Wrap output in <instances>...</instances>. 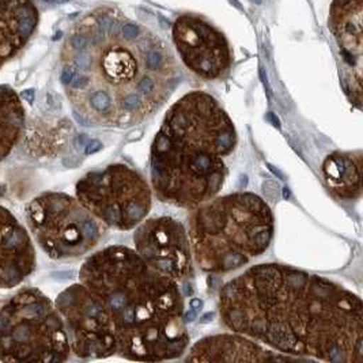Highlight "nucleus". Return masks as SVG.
Listing matches in <instances>:
<instances>
[{"mask_svg": "<svg viewBox=\"0 0 363 363\" xmlns=\"http://www.w3.org/2000/svg\"><path fill=\"white\" fill-rule=\"evenodd\" d=\"M222 323L281 352L325 362L363 361L361 298L293 267L260 264L226 283Z\"/></svg>", "mask_w": 363, "mask_h": 363, "instance_id": "f257e3e1", "label": "nucleus"}, {"mask_svg": "<svg viewBox=\"0 0 363 363\" xmlns=\"http://www.w3.org/2000/svg\"><path fill=\"white\" fill-rule=\"evenodd\" d=\"M123 16L99 9L74 26L62 50L60 81L78 118L91 127L127 128L160 109L180 82L165 43L147 29L121 33Z\"/></svg>", "mask_w": 363, "mask_h": 363, "instance_id": "f03ea898", "label": "nucleus"}, {"mask_svg": "<svg viewBox=\"0 0 363 363\" xmlns=\"http://www.w3.org/2000/svg\"><path fill=\"white\" fill-rule=\"evenodd\" d=\"M79 279L111 315L117 354L142 362L182 357L189 345L177 281L154 271L127 247L91 255Z\"/></svg>", "mask_w": 363, "mask_h": 363, "instance_id": "7ed1b4c3", "label": "nucleus"}, {"mask_svg": "<svg viewBox=\"0 0 363 363\" xmlns=\"http://www.w3.org/2000/svg\"><path fill=\"white\" fill-rule=\"evenodd\" d=\"M235 146V127L214 97L203 91L184 96L169 109L151 147L157 198L182 208L214 198L228 176L225 160Z\"/></svg>", "mask_w": 363, "mask_h": 363, "instance_id": "20e7f679", "label": "nucleus"}, {"mask_svg": "<svg viewBox=\"0 0 363 363\" xmlns=\"http://www.w3.org/2000/svg\"><path fill=\"white\" fill-rule=\"evenodd\" d=\"M274 234V215L255 194L210 199L189 218L191 250L199 267L225 274L248 264L265 252Z\"/></svg>", "mask_w": 363, "mask_h": 363, "instance_id": "39448f33", "label": "nucleus"}, {"mask_svg": "<svg viewBox=\"0 0 363 363\" xmlns=\"http://www.w3.org/2000/svg\"><path fill=\"white\" fill-rule=\"evenodd\" d=\"M69 352L65 321L40 290H19L0 308V361L59 363Z\"/></svg>", "mask_w": 363, "mask_h": 363, "instance_id": "423d86ee", "label": "nucleus"}, {"mask_svg": "<svg viewBox=\"0 0 363 363\" xmlns=\"http://www.w3.org/2000/svg\"><path fill=\"white\" fill-rule=\"evenodd\" d=\"M26 222L35 242L50 259H75L99 245L106 226L78 199L48 192L26 207Z\"/></svg>", "mask_w": 363, "mask_h": 363, "instance_id": "0eeeda50", "label": "nucleus"}, {"mask_svg": "<svg viewBox=\"0 0 363 363\" xmlns=\"http://www.w3.org/2000/svg\"><path fill=\"white\" fill-rule=\"evenodd\" d=\"M77 199L106 228L131 230L151 210L146 180L123 164L87 173L77 184Z\"/></svg>", "mask_w": 363, "mask_h": 363, "instance_id": "6e6552de", "label": "nucleus"}, {"mask_svg": "<svg viewBox=\"0 0 363 363\" xmlns=\"http://www.w3.org/2000/svg\"><path fill=\"white\" fill-rule=\"evenodd\" d=\"M55 306L65 321L71 351L77 357L99 359L117 354L111 315L82 283L62 291Z\"/></svg>", "mask_w": 363, "mask_h": 363, "instance_id": "1a4fd4ad", "label": "nucleus"}, {"mask_svg": "<svg viewBox=\"0 0 363 363\" xmlns=\"http://www.w3.org/2000/svg\"><path fill=\"white\" fill-rule=\"evenodd\" d=\"M135 252L158 274L182 281L194 274L188 233L170 216L142 220L133 233Z\"/></svg>", "mask_w": 363, "mask_h": 363, "instance_id": "9d476101", "label": "nucleus"}, {"mask_svg": "<svg viewBox=\"0 0 363 363\" xmlns=\"http://www.w3.org/2000/svg\"><path fill=\"white\" fill-rule=\"evenodd\" d=\"M173 40L185 66L204 79L220 78L231 65L225 35L195 16H182L173 25Z\"/></svg>", "mask_w": 363, "mask_h": 363, "instance_id": "9b49d317", "label": "nucleus"}, {"mask_svg": "<svg viewBox=\"0 0 363 363\" xmlns=\"http://www.w3.org/2000/svg\"><path fill=\"white\" fill-rule=\"evenodd\" d=\"M34 268L35 250L29 233L0 206V289L16 287Z\"/></svg>", "mask_w": 363, "mask_h": 363, "instance_id": "f8f14e48", "label": "nucleus"}, {"mask_svg": "<svg viewBox=\"0 0 363 363\" xmlns=\"http://www.w3.org/2000/svg\"><path fill=\"white\" fill-rule=\"evenodd\" d=\"M287 359L290 358L267 351L241 333L206 337L192 347L186 358L188 362H267Z\"/></svg>", "mask_w": 363, "mask_h": 363, "instance_id": "ddd939ff", "label": "nucleus"}, {"mask_svg": "<svg viewBox=\"0 0 363 363\" xmlns=\"http://www.w3.org/2000/svg\"><path fill=\"white\" fill-rule=\"evenodd\" d=\"M37 25L33 0H0V68L28 44Z\"/></svg>", "mask_w": 363, "mask_h": 363, "instance_id": "4468645a", "label": "nucleus"}, {"mask_svg": "<svg viewBox=\"0 0 363 363\" xmlns=\"http://www.w3.org/2000/svg\"><path fill=\"white\" fill-rule=\"evenodd\" d=\"M362 1L335 0L330 9V29L335 34L342 56L350 67L361 71L362 59Z\"/></svg>", "mask_w": 363, "mask_h": 363, "instance_id": "2eb2a0df", "label": "nucleus"}, {"mask_svg": "<svg viewBox=\"0 0 363 363\" xmlns=\"http://www.w3.org/2000/svg\"><path fill=\"white\" fill-rule=\"evenodd\" d=\"M323 172L332 192L339 198H359L362 194V152H333L327 157Z\"/></svg>", "mask_w": 363, "mask_h": 363, "instance_id": "dca6fc26", "label": "nucleus"}, {"mask_svg": "<svg viewBox=\"0 0 363 363\" xmlns=\"http://www.w3.org/2000/svg\"><path fill=\"white\" fill-rule=\"evenodd\" d=\"M25 125V108L10 86H0V162L17 146Z\"/></svg>", "mask_w": 363, "mask_h": 363, "instance_id": "f3484780", "label": "nucleus"}, {"mask_svg": "<svg viewBox=\"0 0 363 363\" xmlns=\"http://www.w3.org/2000/svg\"><path fill=\"white\" fill-rule=\"evenodd\" d=\"M22 97L23 99H28L29 102H33V97H34V91L33 90H28V91H25L23 94H22Z\"/></svg>", "mask_w": 363, "mask_h": 363, "instance_id": "a211bd4d", "label": "nucleus"}, {"mask_svg": "<svg viewBox=\"0 0 363 363\" xmlns=\"http://www.w3.org/2000/svg\"><path fill=\"white\" fill-rule=\"evenodd\" d=\"M252 1H256V3H259V4L262 3V0H252Z\"/></svg>", "mask_w": 363, "mask_h": 363, "instance_id": "6ab92c4d", "label": "nucleus"}]
</instances>
